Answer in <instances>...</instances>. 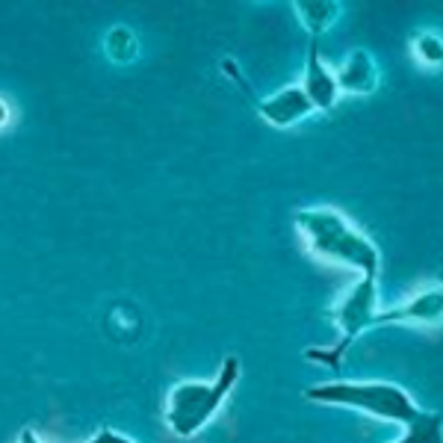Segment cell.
Wrapping results in <instances>:
<instances>
[{"instance_id":"7","label":"cell","mask_w":443,"mask_h":443,"mask_svg":"<svg viewBox=\"0 0 443 443\" xmlns=\"http://www.w3.org/2000/svg\"><path fill=\"white\" fill-rule=\"evenodd\" d=\"M302 89H304V95H308V101L313 104V110L331 113L334 106H337L340 86H337V77H334V71H331V68H325L322 56H319V38H310L308 68H304Z\"/></svg>"},{"instance_id":"11","label":"cell","mask_w":443,"mask_h":443,"mask_svg":"<svg viewBox=\"0 0 443 443\" xmlns=\"http://www.w3.org/2000/svg\"><path fill=\"white\" fill-rule=\"evenodd\" d=\"M413 54H417L420 63L443 68V38L435 33H420L413 38Z\"/></svg>"},{"instance_id":"9","label":"cell","mask_w":443,"mask_h":443,"mask_svg":"<svg viewBox=\"0 0 443 443\" xmlns=\"http://www.w3.org/2000/svg\"><path fill=\"white\" fill-rule=\"evenodd\" d=\"M295 15H299L302 27L308 30L310 38H319L325 36V30H331V24L340 18V3L337 0H299L293 3Z\"/></svg>"},{"instance_id":"3","label":"cell","mask_w":443,"mask_h":443,"mask_svg":"<svg viewBox=\"0 0 443 443\" xmlns=\"http://www.w3.org/2000/svg\"><path fill=\"white\" fill-rule=\"evenodd\" d=\"M304 399L322 402V405L358 408L372 413V417L393 420L399 426H411V422H417L426 413L411 399V393L405 387L390 381H328L304 390Z\"/></svg>"},{"instance_id":"8","label":"cell","mask_w":443,"mask_h":443,"mask_svg":"<svg viewBox=\"0 0 443 443\" xmlns=\"http://www.w3.org/2000/svg\"><path fill=\"white\" fill-rule=\"evenodd\" d=\"M334 77H337L340 92L349 95H370L378 89V65L370 51H352L346 63L334 71Z\"/></svg>"},{"instance_id":"15","label":"cell","mask_w":443,"mask_h":443,"mask_svg":"<svg viewBox=\"0 0 443 443\" xmlns=\"http://www.w3.org/2000/svg\"><path fill=\"white\" fill-rule=\"evenodd\" d=\"M3 122H6V104L0 101V124H3Z\"/></svg>"},{"instance_id":"1","label":"cell","mask_w":443,"mask_h":443,"mask_svg":"<svg viewBox=\"0 0 443 443\" xmlns=\"http://www.w3.org/2000/svg\"><path fill=\"white\" fill-rule=\"evenodd\" d=\"M295 225L308 242V251L322 260L354 266L363 272V278H378L381 254L378 245L370 240L363 231L331 207H308V210L295 213Z\"/></svg>"},{"instance_id":"5","label":"cell","mask_w":443,"mask_h":443,"mask_svg":"<svg viewBox=\"0 0 443 443\" xmlns=\"http://www.w3.org/2000/svg\"><path fill=\"white\" fill-rule=\"evenodd\" d=\"M443 322V284L413 293L402 304H393L387 310H378V325H440Z\"/></svg>"},{"instance_id":"12","label":"cell","mask_w":443,"mask_h":443,"mask_svg":"<svg viewBox=\"0 0 443 443\" xmlns=\"http://www.w3.org/2000/svg\"><path fill=\"white\" fill-rule=\"evenodd\" d=\"M106 51H110V56L115 59V63H130V56L136 54V38L130 30L124 27H115L110 36H106Z\"/></svg>"},{"instance_id":"10","label":"cell","mask_w":443,"mask_h":443,"mask_svg":"<svg viewBox=\"0 0 443 443\" xmlns=\"http://www.w3.org/2000/svg\"><path fill=\"white\" fill-rule=\"evenodd\" d=\"M396 443H443V413L426 411L417 422L405 426V438Z\"/></svg>"},{"instance_id":"13","label":"cell","mask_w":443,"mask_h":443,"mask_svg":"<svg viewBox=\"0 0 443 443\" xmlns=\"http://www.w3.org/2000/svg\"><path fill=\"white\" fill-rule=\"evenodd\" d=\"M86 443H136V440H130V438H124V435H118V431H113V429H101L98 435H92Z\"/></svg>"},{"instance_id":"4","label":"cell","mask_w":443,"mask_h":443,"mask_svg":"<svg viewBox=\"0 0 443 443\" xmlns=\"http://www.w3.org/2000/svg\"><path fill=\"white\" fill-rule=\"evenodd\" d=\"M334 322L340 325V343L334 349H310L308 358L319 361L331 370H340L346 352L352 349L354 337H361L363 331L376 328L378 317V278H361L354 287L343 295V302L331 310Z\"/></svg>"},{"instance_id":"2","label":"cell","mask_w":443,"mask_h":443,"mask_svg":"<svg viewBox=\"0 0 443 443\" xmlns=\"http://www.w3.org/2000/svg\"><path fill=\"white\" fill-rule=\"evenodd\" d=\"M240 381V361L228 354L222 361V370L213 381H181L169 390L166 399V426L177 438H195L201 429H207L216 413L222 411L225 399Z\"/></svg>"},{"instance_id":"14","label":"cell","mask_w":443,"mask_h":443,"mask_svg":"<svg viewBox=\"0 0 443 443\" xmlns=\"http://www.w3.org/2000/svg\"><path fill=\"white\" fill-rule=\"evenodd\" d=\"M18 443H42V440L36 438L33 429H21V435H18Z\"/></svg>"},{"instance_id":"6","label":"cell","mask_w":443,"mask_h":443,"mask_svg":"<svg viewBox=\"0 0 443 443\" xmlns=\"http://www.w3.org/2000/svg\"><path fill=\"white\" fill-rule=\"evenodd\" d=\"M242 89L254 98V110H258L260 118H266L272 127H293L304 122L308 115H313L317 110H313V104L308 101V95H304L302 86H290V89H281V92H275L269 98H258L251 92V86L242 80Z\"/></svg>"}]
</instances>
